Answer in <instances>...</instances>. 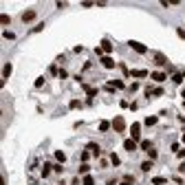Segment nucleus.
Wrapping results in <instances>:
<instances>
[{
    "label": "nucleus",
    "mask_w": 185,
    "mask_h": 185,
    "mask_svg": "<svg viewBox=\"0 0 185 185\" xmlns=\"http://www.w3.org/2000/svg\"><path fill=\"white\" fill-rule=\"evenodd\" d=\"M128 46H132L134 51H137V53H141V55H145V53H148V49H145L141 42H134V40H130V42H128Z\"/></svg>",
    "instance_id": "nucleus-1"
},
{
    "label": "nucleus",
    "mask_w": 185,
    "mask_h": 185,
    "mask_svg": "<svg viewBox=\"0 0 185 185\" xmlns=\"http://www.w3.org/2000/svg\"><path fill=\"white\" fill-rule=\"evenodd\" d=\"M113 128H115L117 132H123V130H126V123H123V117H115V119H113Z\"/></svg>",
    "instance_id": "nucleus-2"
},
{
    "label": "nucleus",
    "mask_w": 185,
    "mask_h": 185,
    "mask_svg": "<svg viewBox=\"0 0 185 185\" xmlns=\"http://www.w3.org/2000/svg\"><path fill=\"white\" fill-rule=\"evenodd\" d=\"M141 126H139V123H132L130 126V139H134V141H139V137H141Z\"/></svg>",
    "instance_id": "nucleus-3"
},
{
    "label": "nucleus",
    "mask_w": 185,
    "mask_h": 185,
    "mask_svg": "<svg viewBox=\"0 0 185 185\" xmlns=\"http://www.w3.org/2000/svg\"><path fill=\"white\" fill-rule=\"evenodd\" d=\"M152 60L159 66H170V64H167V60H165V55H161V53H152Z\"/></svg>",
    "instance_id": "nucleus-4"
},
{
    "label": "nucleus",
    "mask_w": 185,
    "mask_h": 185,
    "mask_svg": "<svg viewBox=\"0 0 185 185\" xmlns=\"http://www.w3.org/2000/svg\"><path fill=\"white\" fill-rule=\"evenodd\" d=\"M123 148H126L128 152H132V150H137V148H139V143L134 141V139H126V141H123Z\"/></svg>",
    "instance_id": "nucleus-5"
},
{
    "label": "nucleus",
    "mask_w": 185,
    "mask_h": 185,
    "mask_svg": "<svg viewBox=\"0 0 185 185\" xmlns=\"http://www.w3.org/2000/svg\"><path fill=\"white\" fill-rule=\"evenodd\" d=\"M33 20H35V11H33V9H29V11L22 13V22H33Z\"/></svg>",
    "instance_id": "nucleus-6"
},
{
    "label": "nucleus",
    "mask_w": 185,
    "mask_h": 185,
    "mask_svg": "<svg viewBox=\"0 0 185 185\" xmlns=\"http://www.w3.org/2000/svg\"><path fill=\"white\" fill-rule=\"evenodd\" d=\"M102 64H104V69H115V60L113 57H108V55H104V57H102Z\"/></svg>",
    "instance_id": "nucleus-7"
},
{
    "label": "nucleus",
    "mask_w": 185,
    "mask_h": 185,
    "mask_svg": "<svg viewBox=\"0 0 185 185\" xmlns=\"http://www.w3.org/2000/svg\"><path fill=\"white\" fill-rule=\"evenodd\" d=\"M123 86H126V84H123L121 80H110L108 82V88H123Z\"/></svg>",
    "instance_id": "nucleus-8"
},
{
    "label": "nucleus",
    "mask_w": 185,
    "mask_h": 185,
    "mask_svg": "<svg viewBox=\"0 0 185 185\" xmlns=\"http://www.w3.org/2000/svg\"><path fill=\"white\" fill-rule=\"evenodd\" d=\"M139 148H141V150H145V152H148V150H152V141H148V139H143V141L139 143Z\"/></svg>",
    "instance_id": "nucleus-9"
},
{
    "label": "nucleus",
    "mask_w": 185,
    "mask_h": 185,
    "mask_svg": "<svg viewBox=\"0 0 185 185\" xmlns=\"http://www.w3.org/2000/svg\"><path fill=\"white\" fill-rule=\"evenodd\" d=\"M88 150H93V154H95V156L99 159V154H102V150H99V145H97V143H88Z\"/></svg>",
    "instance_id": "nucleus-10"
},
{
    "label": "nucleus",
    "mask_w": 185,
    "mask_h": 185,
    "mask_svg": "<svg viewBox=\"0 0 185 185\" xmlns=\"http://www.w3.org/2000/svg\"><path fill=\"white\" fill-rule=\"evenodd\" d=\"M152 80L154 82H165V73H159V71L152 73Z\"/></svg>",
    "instance_id": "nucleus-11"
},
{
    "label": "nucleus",
    "mask_w": 185,
    "mask_h": 185,
    "mask_svg": "<svg viewBox=\"0 0 185 185\" xmlns=\"http://www.w3.org/2000/svg\"><path fill=\"white\" fill-rule=\"evenodd\" d=\"M102 51H104V53H110V51H113V44H110L108 40H104V42H102Z\"/></svg>",
    "instance_id": "nucleus-12"
},
{
    "label": "nucleus",
    "mask_w": 185,
    "mask_h": 185,
    "mask_svg": "<svg viewBox=\"0 0 185 185\" xmlns=\"http://www.w3.org/2000/svg\"><path fill=\"white\" fill-rule=\"evenodd\" d=\"M9 75H11V64H4V69H2V82L7 80Z\"/></svg>",
    "instance_id": "nucleus-13"
},
{
    "label": "nucleus",
    "mask_w": 185,
    "mask_h": 185,
    "mask_svg": "<svg viewBox=\"0 0 185 185\" xmlns=\"http://www.w3.org/2000/svg\"><path fill=\"white\" fill-rule=\"evenodd\" d=\"M132 75H134V77H139V80H141V77H148V71L139 69V71H132Z\"/></svg>",
    "instance_id": "nucleus-14"
},
{
    "label": "nucleus",
    "mask_w": 185,
    "mask_h": 185,
    "mask_svg": "<svg viewBox=\"0 0 185 185\" xmlns=\"http://www.w3.org/2000/svg\"><path fill=\"white\" fill-rule=\"evenodd\" d=\"M108 128H110L108 121H99V130H102V132H108Z\"/></svg>",
    "instance_id": "nucleus-15"
},
{
    "label": "nucleus",
    "mask_w": 185,
    "mask_h": 185,
    "mask_svg": "<svg viewBox=\"0 0 185 185\" xmlns=\"http://www.w3.org/2000/svg\"><path fill=\"white\" fill-rule=\"evenodd\" d=\"M141 170H143V172H150V170H152V161H145V163H141Z\"/></svg>",
    "instance_id": "nucleus-16"
},
{
    "label": "nucleus",
    "mask_w": 185,
    "mask_h": 185,
    "mask_svg": "<svg viewBox=\"0 0 185 185\" xmlns=\"http://www.w3.org/2000/svg\"><path fill=\"white\" fill-rule=\"evenodd\" d=\"M88 172H91V165L82 163V165H80V174H88Z\"/></svg>",
    "instance_id": "nucleus-17"
},
{
    "label": "nucleus",
    "mask_w": 185,
    "mask_h": 185,
    "mask_svg": "<svg viewBox=\"0 0 185 185\" xmlns=\"http://www.w3.org/2000/svg\"><path fill=\"white\" fill-rule=\"evenodd\" d=\"M152 183H154V185H165V178H163V176H154Z\"/></svg>",
    "instance_id": "nucleus-18"
},
{
    "label": "nucleus",
    "mask_w": 185,
    "mask_h": 185,
    "mask_svg": "<svg viewBox=\"0 0 185 185\" xmlns=\"http://www.w3.org/2000/svg\"><path fill=\"white\" fill-rule=\"evenodd\" d=\"M82 185H95V181H93V176H84V181H82Z\"/></svg>",
    "instance_id": "nucleus-19"
},
{
    "label": "nucleus",
    "mask_w": 185,
    "mask_h": 185,
    "mask_svg": "<svg viewBox=\"0 0 185 185\" xmlns=\"http://www.w3.org/2000/svg\"><path fill=\"white\" fill-rule=\"evenodd\" d=\"M51 170H53V167H51V165L46 163V165L42 167V176H49V174H51Z\"/></svg>",
    "instance_id": "nucleus-20"
},
{
    "label": "nucleus",
    "mask_w": 185,
    "mask_h": 185,
    "mask_svg": "<svg viewBox=\"0 0 185 185\" xmlns=\"http://www.w3.org/2000/svg\"><path fill=\"white\" fill-rule=\"evenodd\" d=\"M55 159H57L60 163H64V161H66V154H64V152H55Z\"/></svg>",
    "instance_id": "nucleus-21"
},
{
    "label": "nucleus",
    "mask_w": 185,
    "mask_h": 185,
    "mask_svg": "<svg viewBox=\"0 0 185 185\" xmlns=\"http://www.w3.org/2000/svg\"><path fill=\"white\" fill-rule=\"evenodd\" d=\"M156 121H159V119H156V117H148V119H145V126H154Z\"/></svg>",
    "instance_id": "nucleus-22"
},
{
    "label": "nucleus",
    "mask_w": 185,
    "mask_h": 185,
    "mask_svg": "<svg viewBox=\"0 0 185 185\" xmlns=\"http://www.w3.org/2000/svg\"><path fill=\"white\" fill-rule=\"evenodd\" d=\"M82 163H86V161H88V156H91V152H86V150H82Z\"/></svg>",
    "instance_id": "nucleus-23"
},
{
    "label": "nucleus",
    "mask_w": 185,
    "mask_h": 185,
    "mask_svg": "<svg viewBox=\"0 0 185 185\" xmlns=\"http://www.w3.org/2000/svg\"><path fill=\"white\" fill-rule=\"evenodd\" d=\"M148 156H150V161H154V159H156L159 154H156V150L152 148V150H148Z\"/></svg>",
    "instance_id": "nucleus-24"
},
{
    "label": "nucleus",
    "mask_w": 185,
    "mask_h": 185,
    "mask_svg": "<svg viewBox=\"0 0 185 185\" xmlns=\"http://www.w3.org/2000/svg\"><path fill=\"white\" fill-rule=\"evenodd\" d=\"M53 172H57V174H62V172H64V167H62V163H55V165H53Z\"/></svg>",
    "instance_id": "nucleus-25"
},
{
    "label": "nucleus",
    "mask_w": 185,
    "mask_h": 185,
    "mask_svg": "<svg viewBox=\"0 0 185 185\" xmlns=\"http://www.w3.org/2000/svg\"><path fill=\"white\" fill-rule=\"evenodd\" d=\"M110 161H113V165H119V163H121V161H119V156H117V154H113V156H110Z\"/></svg>",
    "instance_id": "nucleus-26"
},
{
    "label": "nucleus",
    "mask_w": 185,
    "mask_h": 185,
    "mask_svg": "<svg viewBox=\"0 0 185 185\" xmlns=\"http://www.w3.org/2000/svg\"><path fill=\"white\" fill-rule=\"evenodd\" d=\"M35 86H38V88L44 86V77H38V80H35Z\"/></svg>",
    "instance_id": "nucleus-27"
},
{
    "label": "nucleus",
    "mask_w": 185,
    "mask_h": 185,
    "mask_svg": "<svg viewBox=\"0 0 185 185\" xmlns=\"http://www.w3.org/2000/svg\"><path fill=\"white\" fill-rule=\"evenodd\" d=\"M172 82H174V84H181V82H183V75H174V77H172Z\"/></svg>",
    "instance_id": "nucleus-28"
},
{
    "label": "nucleus",
    "mask_w": 185,
    "mask_h": 185,
    "mask_svg": "<svg viewBox=\"0 0 185 185\" xmlns=\"http://www.w3.org/2000/svg\"><path fill=\"white\" fill-rule=\"evenodd\" d=\"M0 22H2V24H9V15H7V13H2V18H0Z\"/></svg>",
    "instance_id": "nucleus-29"
},
{
    "label": "nucleus",
    "mask_w": 185,
    "mask_h": 185,
    "mask_svg": "<svg viewBox=\"0 0 185 185\" xmlns=\"http://www.w3.org/2000/svg\"><path fill=\"white\" fill-rule=\"evenodd\" d=\"M123 181H128V183H134V176H132V174H126V176H123Z\"/></svg>",
    "instance_id": "nucleus-30"
},
{
    "label": "nucleus",
    "mask_w": 185,
    "mask_h": 185,
    "mask_svg": "<svg viewBox=\"0 0 185 185\" xmlns=\"http://www.w3.org/2000/svg\"><path fill=\"white\" fill-rule=\"evenodd\" d=\"M42 29H44V22H40V24H38L35 29H31V31H33V33H38V31H42Z\"/></svg>",
    "instance_id": "nucleus-31"
},
{
    "label": "nucleus",
    "mask_w": 185,
    "mask_h": 185,
    "mask_svg": "<svg viewBox=\"0 0 185 185\" xmlns=\"http://www.w3.org/2000/svg\"><path fill=\"white\" fill-rule=\"evenodd\" d=\"M176 33H178V38H181V40H185V29H176Z\"/></svg>",
    "instance_id": "nucleus-32"
},
{
    "label": "nucleus",
    "mask_w": 185,
    "mask_h": 185,
    "mask_svg": "<svg viewBox=\"0 0 185 185\" xmlns=\"http://www.w3.org/2000/svg\"><path fill=\"white\" fill-rule=\"evenodd\" d=\"M57 75H60V77H62V80H66V77H69V73H66V71H64V69H62V71H60V73H57Z\"/></svg>",
    "instance_id": "nucleus-33"
},
{
    "label": "nucleus",
    "mask_w": 185,
    "mask_h": 185,
    "mask_svg": "<svg viewBox=\"0 0 185 185\" xmlns=\"http://www.w3.org/2000/svg\"><path fill=\"white\" fill-rule=\"evenodd\" d=\"M71 108H82V104H80V102L75 99V102H71Z\"/></svg>",
    "instance_id": "nucleus-34"
},
{
    "label": "nucleus",
    "mask_w": 185,
    "mask_h": 185,
    "mask_svg": "<svg viewBox=\"0 0 185 185\" xmlns=\"http://www.w3.org/2000/svg\"><path fill=\"white\" fill-rule=\"evenodd\" d=\"M178 172H181V174H185V163H181V167H178Z\"/></svg>",
    "instance_id": "nucleus-35"
},
{
    "label": "nucleus",
    "mask_w": 185,
    "mask_h": 185,
    "mask_svg": "<svg viewBox=\"0 0 185 185\" xmlns=\"http://www.w3.org/2000/svg\"><path fill=\"white\" fill-rule=\"evenodd\" d=\"M121 185H134V183H128V181H123V183H121Z\"/></svg>",
    "instance_id": "nucleus-36"
},
{
    "label": "nucleus",
    "mask_w": 185,
    "mask_h": 185,
    "mask_svg": "<svg viewBox=\"0 0 185 185\" xmlns=\"http://www.w3.org/2000/svg\"><path fill=\"white\" fill-rule=\"evenodd\" d=\"M181 95H183V99H185V88H183V93H181Z\"/></svg>",
    "instance_id": "nucleus-37"
},
{
    "label": "nucleus",
    "mask_w": 185,
    "mask_h": 185,
    "mask_svg": "<svg viewBox=\"0 0 185 185\" xmlns=\"http://www.w3.org/2000/svg\"><path fill=\"white\" fill-rule=\"evenodd\" d=\"M181 139H183V141H185V134H183V137H181Z\"/></svg>",
    "instance_id": "nucleus-38"
}]
</instances>
